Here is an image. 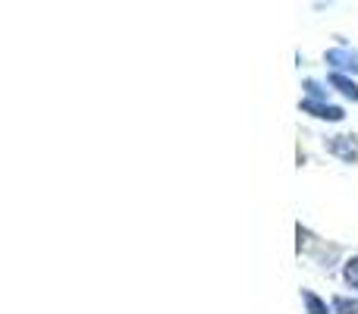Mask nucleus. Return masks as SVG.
<instances>
[{"label": "nucleus", "mask_w": 358, "mask_h": 314, "mask_svg": "<svg viewBox=\"0 0 358 314\" xmlns=\"http://www.w3.org/2000/svg\"><path fill=\"white\" fill-rule=\"evenodd\" d=\"M330 85H334V88H340V92L346 94V98L358 101V85H355L352 79H349V76H343V73H334V76H330Z\"/></svg>", "instance_id": "obj_3"}, {"label": "nucleus", "mask_w": 358, "mask_h": 314, "mask_svg": "<svg viewBox=\"0 0 358 314\" xmlns=\"http://www.w3.org/2000/svg\"><path fill=\"white\" fill-rule=\"evenodd\" d=\"M327 151H330V155H336V157H343L346 164H355V160H358V148L352 145V138H346V136H334V138H330Z\"/></svg>", "instance_id": "obj_2"}, {"label": "nucleus", "mask_w": 358, "mask_h": 314, "mask_svg": "<svg viewBox=\"0 0 358 314\" xmlns=\"http://www.w3.org/2000/svg\"><path fill=\"white\" fill-rule=\"evenodd\" d=\"M327 63H334V66H358V57L352 54V50H346V48H336V50H330L327 54Z\"/></svg>", "instance_id": "obj_4"}, {"label": "nucleus", "mask_w": 358, "mask_h": 314, "mask_svg": "<svg viewBox=\"0 0 358 314\" xmlns=\"http://www.w3.org/2000/svg\"><path fill=\"white\" fill-rule=\"evenodd\" d=\"M302 299H305V305H308V314H330L327 305H324L317 296H311V292H302Z\"/></svg>", "instance_id": "obj_6"}, {"label": "nucleus", "mask_w": 358, "mask_h": 314, "mask_svg": "<svg viewBox=\"0 0 358 314\" xmlns=\"http://www.w3.org/2000/svg\"><path fill=\"white\" fill-rule=\"evenodd\" d=\"M302 110H308L311 117L334 120V123H340V120H343V110H340V107H334V104H324V101H311V98H305V101H302Z\"/></svg>", "instance_id": "obj_1"}, {"label": "nucleus", "mask_w": 358, "mask_h": 314, "mask_svg": "<svg viewBox=\"0 0 358 314\" xmlns=\"http://www.w3.org/2000/svg\"><path fill=\"white\" fill-rule=\"evenodd\" d=\"M334 311H336V314H358V302H349V299L336 296V299H334Z\"/></svg>", "instance_id": "obj_7"}, {"label": "nucleus", "mask_w": 358, "mask_h": 314, "mask_svg": "<svg viewBox=\"0 0 358 314\" xmlns=\"http://www.w3.org/2000/svg\"><path fill=\"white\" fill-rule=\"evenodd\" d=\"M343 277H346V283L352 286V290H358V258H349L346 267H343Z\"/></svg>", "instance_id": "obj_5"}]
</instances>
